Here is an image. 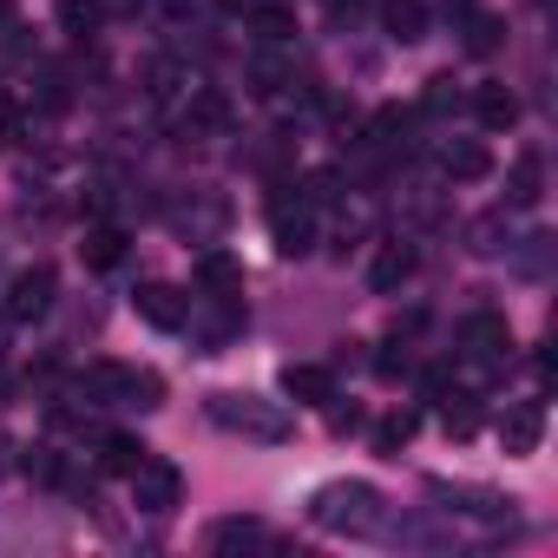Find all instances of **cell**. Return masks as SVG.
<instances>
[{
	"label": "cell",
	"mask_w": 558,
	"mask_h": 558,
	"mask_svg": "<svg viewBox=\"0 0 558 558\" xmlns=\"http://www.w3.org/2000/svg\"><path fill=\"white\" fill-rule=\"evenodd\" d=\"M269 236H276V250L283 256H303L310 243H316V217H310V204L296 197H269Z\"/></svg>",
	"instance_id": "cell-6"
},
{
	"label": "cell",
	"mask_w": 558,
	"mask_h": 558,
	"mask_svg": "<svg viewBox=\"0 0 558 558\" xmlns=\"http://www.w3.org/2000/svg\"><path fill=\"white\" fill-rule=\"evenodd\" d=\"M283 388H290V401L329 408V401H336V368H323V362H290V368H283Z\"/></svg>",
	"instance_id": "cell-10"
},
{
	"label": "cell",
	"mask_w": 558,
	"mask_h": 558,
	"mask_svg": "<svg viewBox=\"0 0 558 558\" xmlns=\"http://www.w3.org/2000/svg\"><path fill=\"white\" fill-rule=\"evenodd\" d=\"M191 132H230V99L223 93H191Z\"/></svg>",
	"instance_id": "cell-21"
},
{
	"label": "cell",
	"mask_w": 558,
	"mask_h": 558,
	"mask_svg": "<svg viewBox=\"0 0 558 558\" xmlns=\"http://www.w3.org/2000/svg\"><path fill=\"white\" fill-rule=\"evenodd\" d=\"M14 14H21V8H14V0H0V34H8V27H14Z\"/></svg>",
	"instance_id": "cell-33"
},
{
	"label": "cell",
	"mask_w": 558,
	"mask_h": 558,
	"mask_svg": "<svg viewBox=\"0 0 558 558\" xmlns=\"http://www.w3.org/2000/svg\"><path fill=\"white\" fill-rule=\"evenodd\" d=\"M440 171H447L453 184H480V178L493 171V151H486L480 138H453V145H440Z\"/></svg>",
	"instance_id": "cell-12"
},
{
	"label": "cell",
	"mask_w": 558,
	"mask_h": 558,
	"mask_svg": "<svg viewBox=\"0 0 558 558\" xmlns=\"http://www.w3.org/2000/svg\"><path fill=\"white\" fill-rule=\"evenodd\" d=\"M421 106H427V112H447V106H453V80H447V73L427 80V99H421Z\"/></svg>",
	"instance_id": "cell-29"
},
{
	"label": "cell",
	"mask_w": 558,
	"mask_h": 558,
	"mask_svg": "<svg viewBox=\"0 0 558 558\" xmlns=\"http://www.w3.org/2000/svg\"><path fill=\"white\" fill-rule=\"evenodd\" d=\"M40 486H53V480H66V466H60V447H27V460H21Z\"/></svg>",
	"instance_id": "cell-28"
},
{
	"label": "cell",
	"mask_w": 558,
	"mask_h": 558,
	"mask_svg": "<svg viewBox=\"0 0 558 558\" xmlns=\"http://www.w3.org/2000/svg\"><path fill=\"white\" fill-rule=\"evenodd\" d=\"M53 290H60L53 263H27V269H14V276H8V296H0V316H8V323H40V316L53 310Z\"/></svg>",
	"instance_id": "cell-4"
},
{
	"label": "cell",
	"mask_w": 558,
	"mask_h": 558,
	"mask_svg": "<svg viewBox=\"0 0 558 558\" xmlns=\"http://www.w3.org/2000/svg\"><path fill=\"white\" fill-rule=\"evenodd\" d=\"M473 8H480V0H447V14H453V21H466Z\"/></svg>",
	"instance_id": "cell-32"
},
{
	"label": "cell",
	"mask_w": 558,
	"mask_h": 558,
	"mask_svg": "<svg viewBox=\"0 0 558 558\" xmlns=\"http://www.w3.org/2000/svg\"><path fill=\"white\" fill-rule=\"evenodd\" d=\"M60 21H66V34H99L106 27V0H60Z\"/></svg>",
	"instance_id": "cell-24"
},
{
	"label": "cell",
	"mask_w": 558,
	"mask_h": 558,
	"mask_svg": "<svg viewBox=\"0 0 558 558\" xmlns=\"http://www.w3.org/2000/svg\"><path fill=\"white\" fill-rule=\"evenodd\" d=\"M381 27H388V40H421L427 34V8L421 0H381Z\"/></svg>",
	"instance_id": "cell-19"
},
{
	"label": "cell",
	"mask_w": 558,
	"mask_h": 558,
	"mask_svg": "<svg viewBox=\"0 0 558 558\" xmlns=\"http://www.w3.org/2000/svg\"><path fill=\"white\" fill-rule=\"evenodd\" d=\"M250 14V34L263 40V47H283L290 34H296V14L283 8V0H256V8H243Z\"/></svg>",
	"instance_id": "cell-16"
},
{
	"label": "cell",
	"mask_w": 558,
	"mask_h": 558,
	"mask_svg": "<svg viewBox=\"0 0 558 558\" xmlns=\"http://www.w3.org/2000/svg\"><path fill=\"white\" fill-rule=\"evenodd\" d=\"M145 453H151V447H145L138 434H106V440H99V473H119V480H132Z\"/></svg>",
	"instance_id": "cell-17"
},
{
	"label": "cell",
	"mask_w": 558,
	"mask_h": 558,
	"mask_svg": "<svg viewBox=\"0 0 558 558\" xmlns=\"http://www.w3.org/2000/svg\"><path fill=\"white\" fill-rule=\"evenodd\" d=\"M310 519L329 525V532H375L381 525V493L362 486V480H336L310 499Z\"/></svg>",
	"instance_id": "cell-2"
},
{
	"label": "cell",
	"mask_w": 558,
	"mask_h": 558,
	"mask_svg": "<svg viewBox=\"0 0 558 558\" xmlns=\"http://www.w3.org/2000/svg\"><path fill=\"white\" fill-rule=\"evenodd\" d=\"M414 263H421V256H414V243H381V250H375V263H368V283L388 296V290H401L408 276H414Z\"/></svg>",
	"instance_id": "cell-13"
},
{
	"label": "cell",
	"mask_w": 558,
	"mask_h": 558,
	"mask_svg": "<svg viewBox=\"0 0 558 558\" xmlns=\"http://www.w3.org/2000/svg\"><path fill=\"white\" fill-rule=\"evenodd\" d=\"M329 427H336V434H349V427H362V408H329Z\"/></svg>",
	"instance_id": "cell-30"
},
{
	"label": "cell",
	"mask_w": 558,
	"mask_h": 558,
	"mask_svg": "<svg viewBox=\"0 0 558 558\" xmlns=\"http://www.w3.org/2000/svg\"><path fill=\"white\" fill-rule=\"evenodd\" d=\"M499 440H506V453H532V447L545 440V408H538V401H519V408L499 421Z\"/></svg>",
	"instance_id": "cell-14"
},
{
	"label": "cell",
	"mask_w": 558,
	"mask_h": 558,
	"mask_svg": "<svg viewBox=\"0 0 558 558\" xmlns=\"http://www.w3.org/2000/svg\"><path fill=\"white\" fill-rule=\"evenodd\" d=\"M80 256H86V269H112V263L125 256V230H119V223H93L86 243H80Z\"/></svg>",
	"instance_id": "cell-18"
},
{
	"label": "cell",
	"mask_w": 558,
	"mask_h": 558,
	"mask_svg": "<svg viewBox=\"0 0 558 558\" xmlns=\"http://www.w3.org/2000/svg\"><path fill=\"white\" fill-rule=\"evenodd\" d=\"M197 290L204 296H243V263L230 250H204L197 256Z\"/></svg>",
	"instance_id": "cell-11"
},
{
	"label": "cell",
	"mask_w": 558,
	"mask_h": 558,
	"mask_svg": "<svg viewBox=\"0 0 558 558\" xmlns=\"http://www.w3.org/2000/svg\"><path fill=\"white\" fill-rule=\"evenodd\" d=\"M210 421L236 427V434H256V440H283L290 434V414L276 401H263V395H210Z\"/></svg>",
	"instance_id": "cell-3"
},
{
	"label": "cell",
	"mask_w": 558,
	"mask_h": 558,
	"mask_svg": "<svg viewBox=\"0 0 558 558\" xmlns=\"http://www.w3.org/2000/svg\"><path fill=\"white\" fill-rule=\"evenodd\" d=\"M132 310H138L151 329H184V323H191V303H184L171 283H145V290L132 296Z\"/></svg>",
	"instance_id": "cell-8"
},
{
	"label": "cell",
	"mask_w": 558,
	"mask_h": 558,
	"mask_svg": "<svg viewBox=\"0 0 558 558\" xmlns=\"http://www.w3.org/2000/svg\"><path fill=\"white\" fill-rule=\"evenodd\" d=\"M440 427H447L453 440H466V434L480 427V401H473V395H453V388H447V395H440Z\"/></svg>",
	"instance_id": "cell-22"
},
{
	"label": "cell",
	"mask_w": 558,
	"mask_h": 558,
	"mask_svg": "<svg viewBox=\"0 0 558 558\" xmlns=\"http://www.w3.org/2000/svg\"><path fill=\"white\" fill-rule=\"evenodd\" d=\"M460 342H466V355H473L480 368H506V349H512V336H506V323H499L493 310H473V316L460 323Z\"/></svg>",
	"instance_id": "cell-7"
},
{
	"label": "cell",
	"mask_w": 558,
	"mask_h": 558,
	"mask_svg": "<svg viewBox=\"0 0 558 558\" xmlns=\"http://www.w3.org/2000/svg\"><path fill=\"white\" fill-rule=\"evenodd\" d=\"M473 119H480L486 132H512V125H519V93H512V86H499V80L473 86Z\"/></svg>",
	"instance_id": "cell-9"
},
{
	"label": "cell",
	"mask_w": 558,
	"mask_h": 558,
	"mask_svg": "<svg viewBox=\"0 0 558 558\" xmlns=\"http://www.w3.org/2000/svg\"><path fill=\"white\" fill-rule=\"evenodd\" d=\"M336 197H342V178H336V171H310V178H303V204H310V210H329Z\"/></svg>",
	"instance_id": "cell-26"
},
{
	"label": "cell",
	"mask_w": 558,
	"mask_h": 558,
	"mask_svg": "<svg viewBox=\"0 0 558 558\" xmlns=\"http://www.w3.org/2000/svg\"><path fill=\"white\" fill-rule=\"evenodd\" d=\"M80 395L93 408H158L165 401V381L151 368H132V362H93L80 375Z\"/></svg>",
	"instance_id": "cell-1"
},
{
	"label": "cell",
	"mask_w": 558,
	"mask_h": 558,
	"mask_svg": "<svg viewBox=\"0 0 558 558\" xmlns=\"http://www.w3.org/2000/svg\"><path fill=\"white\" fill-rule=\"evenodd\" d=\"M414 427H421L414 414H388V421L375 427V453H401V447L414 440Z\"/></svg>",
	"instance_id": "cell-25"
},
{
	"label": "cell",
	"mask_w": 558,
	"mask_h": 558,
	"mask_svg": "<svg viewBox=\"0 0 558 558\" xmlns=\"http://www.w3.org/2000/svg\"><path fill=\"white\" fill-rule=\"evenodd\" d=\"M283 86H296V73H290L283 60H269V53H263V60H250V93H256V99H276Z\"/></svg>",
	"instance_id": "cell-23"
},
{
	"label": "cell",
	"mask_w": 558,
	"mask_h": 558,
	"mask_svg": "<svg viewBox=\"0 0 558 558\" xmlns=\"http://www.w3.org/2000/svg\"><path fill=\"white\" fill-rule=\"evenodd\" d=\"M132 499L145 506V512H171L178 499H184V473L171 466V460H138V473H132Z\"/></svg>",
	"instance_id": "cell-5"
},
{
	"label": "cell",
	"mask_w": 558,
	"mask_h": 558,
	"mask_svg": "<svg viewBox=\"0 0 558 558\" xmlns=\"http://www.w3.org/2000/svg\"><path fill=\"white\" fill-rule=\"evenodd\" d=\"M460 34H466V53H473V60H486V53H499V47H506V27H499L493 14H480V8L460 21Z\"/></svg>",
	"instance_id": "cell-20"
},
{
	"label": "cell",
	"mask_w": 558,
	"mask_h": 558,
	"mask_svg": "<svg viewBox=\"0 0 558 558\" xmlns=\"http://www.w3.org/2000/svg\"><path fill=\"white\" fill-rule=\"evenodd\" d=\"M256 538H263L256 519H217V525H210V545H217V551H223V545H256Z\"/></svg>",
	"instance_id": "cell-27"
},
{
	"label": "cell",
	"mask_w": 558,
	"mask_h": 558,
	"mask_svg": "<svg viewBox=\"0 0 558 558\" xmlns=\"http://www.w3.org/2000/svg\"><path fill=\"white\" fill-rule=\"evenodd\" d=\"M538 191H545V151H519L512 158V178H506V204H538Z\"/></svg>",
	"instance_id": "cell-15"
},
{
	"label": "cell",
	"mask_w": 558,
	"mask_h": 558,
	"mask_svg": "<svg viewBox=\"0 0 558 558\" xmlns=\"http://www.w3.org/2000/svg\"><path fill=\"white\" fill-rule=\"evenodd\" d=\"M323 8H329V14L342 21V14H362V0H323Z\"/></svg>",
	"instance_id": "cell-31"
}]
</instances>
